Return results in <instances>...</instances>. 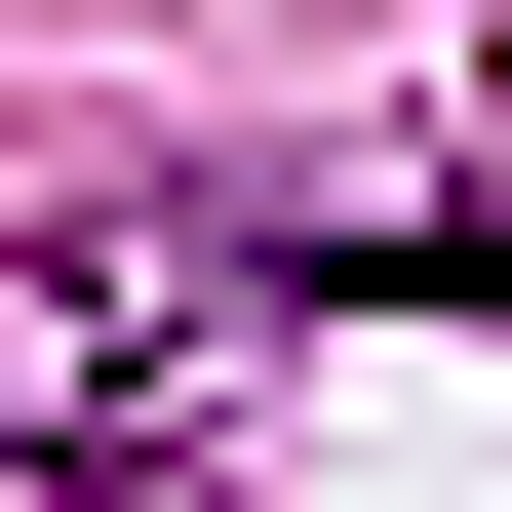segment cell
<instances>
[{
    "label": "cell",
    "mask_w": 512,
    "mask_h": 512,
    "mask_svg": "<svg viewBox=\"0 0 512 512\" xmlns=\"http://www.w3.org/2000/svg\"><path fill=\"white\" fill-rule=\"evenodd\" d=\"M197 316H237V237H0V473H158Z\"/></svg>",
    "instance_id": "obj_1"
}]
</instances>
